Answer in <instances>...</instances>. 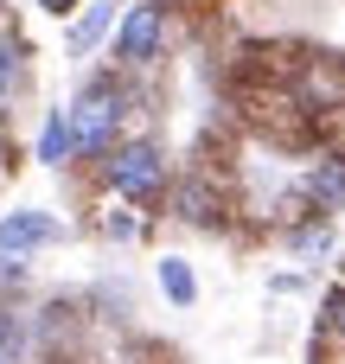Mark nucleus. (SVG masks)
I'll return each instance as SVG.
<instances>
[{"label": "nucleus", "mask_w": 345, "mask_h": 364, "mask_svg": "<svg viewBox=\"0 0 345 364\" xmlns=\"http://www.w3.org/2000/svg\"><path fill=\"white\" fill-rule=\"evenodd\" d=\"M115 115H122V90L109 83V77H96V83H83V96H77V109H70V141H77V154H109L115 147Z\"/></svg>", "instance_id": "f257e3e1"}, {"label": "nucleus", "mask_w": 345, "mask_h": 364, "mask_svg": "<svg viewBox=\"0 0 345 364\" xmlns=\"http://www.w3.org/2000/svg\"><path fill=\"white\" fill-rule=\"evenodd\" d=\"M109 186L128 198V205H154L166 192V154L154 141H122L109 154Z\"/></svg>", "instance_id": "f03ea898"}, {"label": "nucleus", "mask_w": 345, "mask_h": 364, "mask_svg": "<svg viewBox=\"0 0 345 364\" xmlns=\"http://www.w3.org/2000/svg\"><path fill=\"white\" fill-rule=\"evenodd\" d=\"M160 0H134V6H122V19H115V64H147L154 51H160Z\"/></svg>", "instance_id": "7ed1b4c3"}, {"label": "nucleus", "mask_w": 345, "mask_h": 364, "mask_svg": "<svg viewBox=\"0 0 345 364\" xmlns=\"http://www.w3.org/2000/svg\"><path fill=\"white\" fill-rule=\"evenodd\" d=\"M115 19H122L115 0H90V6H77V13H70V38H64V51H70V58H90V51L115 32Z\"/></svg>", "instance_id": "20e7f679"}, {"label": "nucleus", "mask_w": 345, "mask_h": 364, "mask_svg": "<svg viewBox=\"0 0 345 364\" xmlns=\"http://www.w3.org/2000/svg\"><path fill=\"white\" fill-rule=\"evenodd\" d=\"M58 237H64V224L45 218V211H13V218H0V256H26V250L58 243Z\"/></svg>", "instance_id": "39448f33"}, {"label": "nucleus", "mask_w": 345, "mask_h": 364, "mask_svg": "<svg viewBox=\"0 0 345 364\" xmlns=\"http://www.w3.org/2000/svg\"><path fill=\"white\" fill-rule=\"evenodd\" d=\"M301 198L314 205V218H327V211H339L345 205V154H327L307 179H301Z\"/></svg>", "instance_id": "423d86ee"}, {"label": "nucleus", "mask_w": 345, "mask_h": 364, "mask_svg": "<svg viewBox=\"0 0 345 364\" xmlns=\"http://www.w3.org/2000/svg\"><path fill=\"white\" fill-rule=\"evenodd\" d=\"M77 154V141H70V109H45V128H38V160L45 166H64Z\"/></svg>", "instance_id": "0eeeda50"}, {"label": "nucleus", "mask_w": 345, "mask_h": 364, "mask_svg": "<svg viewBox=\"0 0 345 364\" xmlns=\"http://www.w3.org/2000/svg\"><path fill=\"white\" fill-rule=\"evenodd\" d=\"M173 211H179V224H218V198H211V186H198V173L173 186Z\"/></svg>", "instance_id": "6e6552de"}, {"label": "nucleus", "mask_w": 345, "mask_h": 364, "mask_svg": "<svg viewBox=\"0 0 345 364\" xmlns=\"http://www.w3.org/2000/svg\"><path fill=\"white\" fill-rule=\"evenodd\" d=\"M160 288H166L173 307H192V301H198V275H192V262H186V256H166V262H160Z\"/></svg>", "instance_id": "1a4fd4ad"}, {"label": "nucleus", "mask_w": 345, "mask_h": 364, "mask_svg": "<svg viewBox=\"0 0 345 364\" xmlns=\"http://www.w3.org/2000/svg\"><path fill=\"white\" fill-rule=\"evenodd\" d=\"M19 77H26V45L6 32V38H0V102L19 90Z\"/></svg>", "instance_id": "9d476101"}, {"label": "nucleus", "mask_w": 345, "mask_h": 364, "mask_svg": "<svg viewBox=\"0 0 345 364\" xmlns=\"http://www.w3.org/2000/svg\"><path fill=\"white\" fill-rule=\"evenodd\" d=\"M327 333H333V339H345V288H333V294H327Z\"/></svg>", "instance_id": "9b49d317"}, {"label": "nucleus", "mask_w": 345, "mask_h": 364, "mask_svg": "<svg viewBox=\"0 0 345 364\" xmlns=\"http://www.w3.org/2000/svg\"><path fill=\"white\" fill-rule=\"evenodd\" d=\"M19 352V333H13V320H6V307H0V364Z\"/></svg>", "instance_id": "f8f14e48"}, {"label": "nucleus", "mask_w": 345, "mask_h": 364, "mask_svg": "<svg viewBox=\"0 0 345 364\" xmlns=\"http://www.w3.org/2000/svg\"><path fill=\"white\" fill-rule=\"evenodd\" d=\"M38 6H45V13H51V19H70V13H77V6H83V0H38Z\"/></svg>", "instance_id": "ddd939ff"}]
</instances>
